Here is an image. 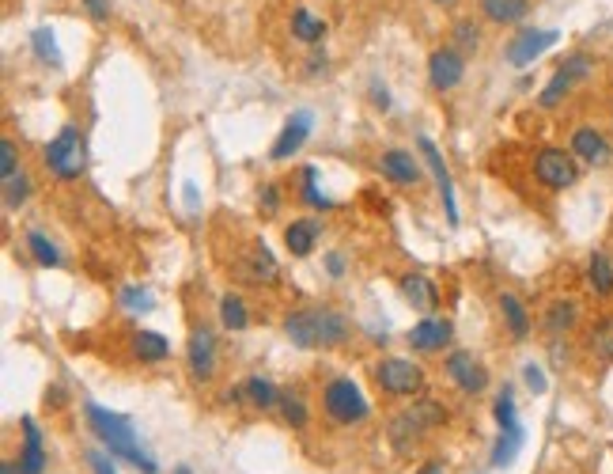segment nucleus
Here are the masks:
<instances>
[{
  "mask_svg": "<svg viewBox=\"0 0 613 474\" xmlns=\"http://www.w3.org/2000/svg\"><path fill=\"white\" fill-rule=\"evenodd\" d=\"M285 243H288V251L296 258H306L315 251V243H318V224L315 220H292L285 228Z\"/></svg>",
  "mask_w": 613,
  "mask_h": 474,
  "instance_id": "22",
  "label": "nucleus"
},
{
  "mask_svg": "<svg viewBox=\"0 0 613 474\" xmlns=\"http://www.w3.org/2000/svg\"><path fill=\"white\" fill-rule=\"evenodd\" d=\"M303 197H306V205H315V209H334V202H329V197L315 186V179H318V171L315 167H303Z\"/></svg>",
  "mask_w": 613,
  "mask_h": 474,
  "instance_id": "38",
  "label": "nucleus"
},
{
  "mask_svg": "<svg viewBox=\"0 0 613 474\" xmlns=\"http://www.w3.org/2000/svg\"><path fill=\"white\" fill-rule=\"evenodd\" d=\"M436 5H447V0H436Z\"/></svg>",
  "mask_w": 613,
  "mask_h": 474,
  "instance_id": "52",
  "label": "nucleus"
},
{
  "mask_svg": "<svg viewBox=\"0 0 613 474\" xmlns=\"http://www.w3.org/2000/svg\"><path fill=\"white\" fill-rule=\"evenodd\" d=\"M587 281H591V289L598 296H609L613 292V262L606 251H595L591 262H587Z\"/></svg>",
  "mask_w": 613,
  "mask_h": 474,
  "instance_id": "27",
  "label": "nucleus"
},
{
  "mask_svg": "<svg viewBox=\"0 0 613 474\" xmlns=\"http://www.w3.org/2000/svg\"><path fill=\"white\" fill-rule=\"evenodd\" d=\"M454 42H458V54H473L477 42H481L473 23H458V27H454Z\"/></svg>",
  "mask_w": 613,
  "mask_h": 474,
  "instance_id": "39",
  "label": "nucleus"
},
{
  "mask_svg": "<svg viewBox=\"0 0 613 474\" xmlns=\"http://www.w3.org/2000/svg\"><path fill=\"white\" fill-rule=\"evenodd\" d=\"M133 353L144 361V364H160L171 357V342L160 334V331H137L133 334Z\"/></svg>",
  "mask_w": 613,
  "mask_h": 474,
  "instance_id": "23",
  "label": "nucleus"
},
{
  "mask_svg": "<svg viewBox=\"0 0 613 474\" xmlns=\"http://www.w3.org/2000/svg\"><path fill=\"white\" fill-rule=\"evenodd\" d=\"M235 273L250 285H276L280 281V266L269 255L265 243H250L246 251L239 255V262H235Z\"/></svg>",
  "mask_w": 613,
  "mask_h": 474,
  "instance_id": "9",
  "label": "nucleus"
},
{
  "mask_svg": "<svg viewBox=\"0 0 613 474\" xmlns=\"http://www.w3.org/2000/svg\"><path fill=\"white\" fill-rule=\"evenodd\" d=\"M318 68H326V54H315V58H311V72H318Z\"/></svg>",
  "mask_w": 613,
  "mask_h": 474,
  "instance_id": "49",
  "label": "nucleus"
},
{
  "mask_svg": "<svg viewBox=\"0 0 613 474\" xmlns=\"http://www.w3.org/2000/svg\"><path fill=\"white\" fill-rule=\"evenodd\" d=\"M576 319H579V304L576 300H553L545 308V319H542V327L549 338H560V334H568L576 327Z\"/></svg>",
  "mask_w": 613,
  "mask_h": 474,
  "instance_id": "21",
  "label": "nucleus"
},
{
  "mask_svg": "<svg viewBox=\"0 0 613 474\" xmlns=\"http://www.w3.org/2000/svg\"><path fill=\"white\" fill-rule=\"evenodd\" d=\"M88 463H91V470H95V474H118V470H114V463H110V456L102 452V448H91V452H88Z\"/></svg>",
  "mask_w": 613,
  "mask_h": 474,
  "instance_id": "43",
  "label": "nucleus"
},
{
  "mask_svg": "<svg viewBox=\"0 0 613 474\" xmlns=\"http://www.w3.org/2000/svg\"><path fill=\"white\" fill-rule=\"evenodd\" d=\"M591 68H595V61L591 58H587V54H572L565 65H560L556 72H553V80L545 84V91L538 95V103L549 111V107H556L560 103V99H565L579 80H587V77H591Z\"/></svg>",
  "mask_w": 613,
  "mask_h": 474,
  "instance_id": "8",
  "label": "nucleus"
},
{
  "mask_svg": "<svg viewBox=\"0 0 613 474\" xmlns=\"http://www.w3.org/2000/svg\"><path fill=\"white\" fill-rule=\"evenodd\" d=\"M443 406L440 403H431V398H421L417 406H409L405 414H398L390 421V444L398 448V452H409L424 433H431L436 426H443Z\"/></svg>",
  "mask_w": 613,
  "mask_h": 474,
  "instance_id": "4",
  "label": "nucleus"
},
{
  "mask_svg": "<svg viewBox=\"0 0 613 474\" xmlns=\"http://www.w3.org/2000/svg\"><path fill=\"white\" fill-rule=\"evenodd\" d=\"M462 77H466V54H458V49H436V54L428 58V80L436 91L458 88Z\"/></svg>",
  "mask_w": 613,
  "mask_h": 474,
  "instance_id": "10",
  "label": "nucleus"
},
{
  "mask_svg": "<svg viewBox=\"0 0 613 474\" xmlns=\"http://www.w3.org/2000/svg\"><path fill=\"white\" fill-rule=\"evenodd\" d=\"M31 197V183H27V174H12V179H5V209L16 213L23 202Z\"/></svg>",
  "mask_w": 613,
  "mask_h": 474,
  "instance_id": "34",
  "label": "nucleus"
},
{
  "mask_svg": "<svg viewBox=\"0 0 613 474\" xmlns=\"http://www.w3.org/2000/svg\"><path fill=\"white\" fill-rule=\"evenodd\" d=\"M19 474H42L46 467V444H42V429L35 417H23V448H19Z\"/></svg>",
  "mask_w": 613,
  "mask_h": 474,
  "instance_id": "15",
  "label": "nucleus"
},
{
  "mask_svg": "<svg viewBox=\"0 0 613 474\" xmlns=\"http://www.w3.org/2000/svg\"><path fill=\"white\" fill-rule=\"evenodd\" d=\"M243 391H246V398H250V403L258 406V410H273V406H280V395H285V391H276L265 376H250V380L243 384Z\"/></svg>",
  "mask_w": 613,
  "mask_h": 474,
  "instance_id": "28",
  "label": "nucleus"
},
{
  "mask_svg": "<svg viewBox=\"0 0 613 474\" xmlns=\"http://www.w3.org/2000/svg\"><path fill=\"white\" fill-rule=\"evenodd\" d=\"M27 251H31V258L38 262V266H61V251L54 247V239L49 236H42V232H27Z\"/></svg>",
  "mask_w": 613,
  "mask_h": 474,
  "instance_id": "30",
  "label": "nucleus"
},
{
  "mask_svg": "<svg viewBox=\"0 0 613 474\" xmlns=\"http://www.w3.org/2000/svg\"><path fill=\"white\" fill-rule=\"evenodd\" d=\"M182 194H186V205H190V209H197V186H190V183H186V190H182Z\"/></svg>",
  "mask_w": 613,
  "mask_h": 474,
  "instance_id": "47",
  "label": "nucleus"
},
{
  "mask_svg": "<svg viewBox=\"0 0 613 474\" xmlns=\"http://www.w3.org/2000/svg\"><path fill=\"white\" fill-rule=\"evenodd\" d=\"M292 35H296L299 42H322V38H326V23H322L318 16H311L306 8H296V12H292Z\"/></svg>",
  "mask_w": 613,
  "mask_h": 474,
  "instance_id": "29",
  "label": "nucleus"
},
{
  "mask_svg": "<svg viewBox=\"0 0 613 474\" xmlns=\"http://www.w3.org/2000/svg\"><path fill=\"white\" fill-rule=\"evenodd\" d=\"M371 99H375V107H382V111H387L390 107V95H387V88H382V84H371Z\"/></svg>",
  "mask_w": 613,
  "mask_h": 474,
  "instance_id": "46",
  "label": "nucleus"
},
{
  "mask_svg": "<svg viewBox=\"0 0 613 474\" xmlns=\"http://www.w3.org/2000/svg\"><path fill=\"white\" fill-rule=\"evenodd\" d=\"M84 414H88L91 433L102 440V448H107L110 456H121L125 463H133V467H137V470H144V474H160V463L144 456V448L137 444V429H133V421L125 417V414H114V410L99 406V403H88V406H84Z\"/></svg>",
  "mask_w": 613,
  "mask_h": 474,
  "instance_id": "1",
  "label": "nucleus"
},
{
  "mask_svg": "<svg viewBox=\"0 0 613 474\" xmlns=\"http://www.w3.org/2000/svg\"><path fill=\"white\" fill-rule=\"evenodd\" d=\"M322 406L326 414L338 421V426H356V421H364L371 414L368 406V398L360 391V384L348 380V376H338V380H329L326 391H322Z\"/></svg>",
  "mask_w": 613,
  "mask_h": 474,
  "instance_id": "5",
  "label": "nucleus"
},
{
  "mask_svg": "<svg viewBox=\"0 0 613 474\" xmlns=\"http://www.w3.org/2000/svg\"><path fill=\"white\" fill-rule=\"evenodd\" d=\"M311 137V114L306 111H296L292 118H288V126L280 130V137H276V144H273V160H288L292 153H299V144Z\"/></svg>",
  "mask_w": 613,
  "mask_h": 474,
  "instance_id": "17",
  "label": "nucleus"
},
{
  "mask_svg": "<svg viewBox=\"0 0 613 474\" xmlns=\"http://www.w3.org/2000/svg\"><path fill=\"white\" fill-rule=\"evenodd\" d=\"M0 474H19V467H16V463H8V459H5V470H0Z\"/></svg>",
  "mask_w": 613,
  "mask_h": 474,
  "instance_id": "50",
  "label": "nucleus"
},
{
  "mask_svg": "<svg viewBox=\"0 0 613 474\" xmlns=\"http://www.w3.org/2000/svg\"><path fill=\"white\" fill-rule=\"evenodd\" d=\"M174 474H193V470L190 467H174Z\"/></svg>",
  "mask_w": 613,
  "mask_h": 474,
  "instance_id": "51",
  "label": "nucleus"
},
{
  "mask_svg": "<svg viewBox=\"0 0 613 474\" xmlns=\"http://www.w3.org/2000/svg\"><path fill=\"white\" fill-rule=\"evenodd\" d=\"M481 12L493 23H519L530 12V0H481Z\"/></svg>",
  "mask_w": 613,
  "mask_h": 474,
  "instance_id": "25",
  "label": "nucleus"
},
{
  "mask_svg": "<svg viewBox=\"0 0 613 474\" xmlns=\"http://www.w3.org/2000/svg\"><path fill=\"white\" fill-rule=\"evenodd\" d=\"M84 8L91 19H107L110 16V0H84Z\"/></svg>",
  "mask_w": 613,
  "mask_h": 474,
  "instance_id": "44",
  "label": "nucleus"
},
{
  "mask_svg": "<svg viewBox=\"0 0 613 474\" xmlns=\"http://www.w3.org/2000/svg\"><path fill=\"white\" fill-rule=\"evenodd\" d=\"M0 174H5V179H12V174H19L16 171V144L5 137L0 141Z\"/></svg>",
  "mask_w": 613,
  "mask_h": 474,
  "instance_id": "41",
  "label": "nucleus"
},
{
  "mask_svg": "<svg viewBox=\"0 0 613 474\" xmlns=\"http://www.w3.org/2000/svg\"><path fill=\"white\" fill-rule=\"evenodd\" d=\"M398 289H401L405 300L413 304V308H421V311H431V308L440 304V289L431 285L424 273H405V278L398 281Z\"/></svg>",
  "mask_w": 613,
  "mask_h": 474,
  "instance_id": "20",
  "label": "nucleus"
},
{
  "mask_svg": "<svg viewBox=\"0 0 613 474\" xmlns=\"http://www.w3.org/2000/svg\"><path fill=\"white\" fill-rule=\"evenodd\" d=\"M587 342H591V353L609 364V361H613V319H598L595 327H591V338H587Z\"/></svg>",
  "mask_w": 613,
  "mask_h": 474,
  "instance_id": "31",
  "label": "nucleus"
},
{
  "mask_svg": "<svg viewBox=\"0 0 613 474\" xmlns=\"http://www.w3.org/2000/svg\"><path fill=\"white\" fill-rule=\"evenodd\" d=\"M258 205H262V213H265V216H273V213L280 209V194H276V186H273V183H265V186H262Z\"/></svg>",
  "mask_w": 613,
  "mask_h": 474,
  "instance_id": "42",
  "label": "nucleus"
},
{
  "mask_svg": "<svg viewBox=\"0 0 613 474\" xmlns=\"http://www.w3.org/2000/svg\"><path fill=\"white\" fill-rule=\"evenodd\" d=\"M417 474H447V470H443V463H424Z\"/></svg>",
  "mask_w": 613,
  "mask_h": 474,
  "instance_id": "48",
  "label": "nucleus"
},
{
  "mask_svg": "<svg viewBox=\"0 0 613 474\" xmlns=\"http://www.w3.org/2000/svg\"><path fill=\"white\" fill-rule=\"evenodd\" d=\"M556 42H560V31H519L507 46V61L515 68H526L530 61H538Z\"/></svg>",
  "mask_w": 613,
  "mask_h": 474,
  "instance_id": "11",
  "label": "nucleus"
},
{
  "mask_svg": "<svg viewBox=\"0 0 613 474\" xmlns=\"http://www.w3.org/2000/svg\"><path fill=\"white\" fill-rule=\"evenodd\" d=\"M220 322H223L227 331H246L250 315H246V304L239 300V296H232V292H227L223 300H220Z\"/></svg>",
  "mask_w": 613,
  "mask_h": 474,
  "instance_id": "32",
  "label": "nucleus"
},
{
  "mask_svg": "<svg viewBox=\"0 0 613 474\" xmlns=\"http://www.w3.org/2000/svg\"><path fill=\"white\" fill-rule=\"evenodd\" d=\"M285 334L299 349H334L348 342V319L334 308H299L285 319Z\"/></svg>",
  "mask_w": 613,
  "mask_h": 474,
  "instance_id": "2",
  "label": "nucleus"
},
{
  "mask_svg": "<svg viewBox=\"0 0 613 474\" xmlns=\"http://www.w3.org/2000/svg\"><path fill=\"white\" fill-rule=\"evenodd\" d=\"M496 426L519 429V410H515V398H511V387H504V395L496 398Z\"/></svg>",
  "mask_w": 613,
  "mask_h": 474,
  "instance_id": "37",
  "label": "nucleus"
},
{
  "mask_svg": "<svg viewBox=\"0 0 613 474\" xmlns=\"http://www.w3.org/2000/svg\"><path fill=\"white\" fill-rule=\"evenodd\" d=\"M379 167H382V174H387L390 183H398V186H417V183H421L417 160L409 156V153H401V148H390V153L379 160Z\"/></svg>",
  "mask_w": 613,
  "mask_h": 474,
  "instance_id": "19",
  "label": "nucleus"
},
{
  "mask_svg": "<svg viewBox=\"0 0 613 474\" xmlns=\"http://www.w3.org/2000/svg\"><path fill=\"white\" fill-rule=\"evenodd\" d=\"M375 384L387 391V395H421L424 391V372L421 364L405 361V357H387L375 364Z\"/></svg>",
  "mask_w": 613,
  "mask_h": 474,
  "instance_id": "6",
  "label": "nucleus"
},
{
  "mask_svg": "<svg viewBox=\"0 0 613 474\" xmlns=\"http://www.w3.org/2000/svg\"><path fill=\"white\" fill-rule=\"evenodd\" d=\"M572 153H576V160H583V163L602 167V163H609V141H606L598 130L583 126V130L572 133Z\"/></svg>",
  "mask_w": 613,
  "mask_h": 474,
  "instance_id": "18",
  "label": "nucleus"
},
{
  "mask_svg": "<svg viewBox=\"0 0 613 474\" xmlns=\"http://www.w3.org/2000/svg\"><path fill=\"white\" fill-rule=\"evenodd\" d=\"M534 174L538 183L549 190H568L579 183V163L576 153H565V148H542L538 160H534Z\"/></svg>",
  "mask_w": 613,
  "mask_h": 474,
  "instance_id": "7",
  "label": "nucleus"
},
{
  "mask_svg": "<svg viewBox=\"0 0 613 474\" xmlns=\"http://www.w3.org/2000/svg\"><path fill=\"white\" fill-rule=\"evenodd\" d=\"M326 266H329V278H341V273H345V258L341 255H326Z\"/></svg>",
  "mask_w": 613,
  "mask_h": 474,
  "instance_id": "45",
  "label": "nucleus"
},
{
  "mask_svg": "<svg viewBox=\"0 0 613 474\" xmlns=\"http://www.w3.org/2000/svg\"><path fill=\"white\" fill-rule=\"evenodd\" d=\"M447 376L462 387L466 395H481L484 387H489V372H484L470 353H462V349L447 357Z\"/></svg>",
  "mask_w": 613,
  "mask_h": 474,
  "instance_id": "14",
  "label": "nucleus"
},
{
  "mask_svg": "<svg viewBox=\"0 0 613 474\" xmlns=\"http://www.w3.org/2000/svg\"><path fill=\"white\" fill-rule=\"evenodd\" d=\"M186 361H190V372L197 380H213V372H216V338H213L209 327H197L190 334Z\"/></svg>",
  "mask_w": 613,
  "mask_h": 474,
  "instance_id": "13",
  "label": "nucleus"
},
{
  "mask_svg": "<svg viewBox=\"0 0 613 474\" xmlns=\"http://www.w3.org/2000/svg\"><path fill=\"white\" fill-rule=\"evenodd\" d=\"M31 46H35V54H38L46 65H61V49H57L54 35H49V27H38V31L31 35Z\"/></svg>",
  "mask_w": 613,
  "mask_h": 474,
  "instance_id": "36",
  "label": "nucleus"
},
{
  "mask_svg": "<svg viewBox=\"0 0 613 474\" xmlns=\"http://www.w3.org/2000/svg\"><path fill=\"white\" fill-rule=\"evenodd\" d=\"M500 311H504V319H507V331H511V338H515V342L530 338V315H526V308H523V300H519V296L504 292V296H500Z\"/></svg>",
  "mask_w": 613,
  "mask_h": 474,
  "instance_id": "24",
  "label": "nucleus"
},
{
  "mask_svg": "<svg viewBox=\"0 0 613 474\" xmlns=\"http://www.w3.org/2000/svg\"><path fill=\"white\" fill-rule=\"evenodd\" d=\"M280 414H285V421H288L292 429H303V426H306V417H311V414H306V403H303L296 391H285V395H280Z\"/></svg>",
  "mask_w": 613,
  "mask_h": 474,
  "instance_id": "33",
  "label": "nucleus"
},
{
  "mask_svg": "<svg viewBox=\"0 0 613 474\" xmlns=\"http://www.w3.org/2000/svg\"><path fill=\"white\" fill-rule=\"evenodd\" d=\"M451 322L447 319H421L413 331H409V345L417 349V353H436L451 342Z\"/></svg>",
  "mask_w": 613,
  "mask_h": 474,
  "instance_id": "16",
  "label": "nucleus"
},
{
  "mask_svg": "<svg viewBox=\"0 0 613 474\" xmlns=\"http://www.w3.org/2000/svg\"><path fill=\"white\" fill-rule=\"evenodd\" d=\"M523 440H526L523 426H519V429H500V437H496V444H493V467H511V463H515Z\"/></svg>",
  "mask_w": 613,
  "mask_h": 474,
  "instance_id": "26",
  "label": "nucleus"
},
{
  "mask_svg": "<svg viewBox=\"0 0 613 474\" xmlns=\"http://www.w3.org/2000/svg\"><path fill=\"white\" fill-rule=\"evenodd\" d=\"M118 304L125 308V311H151L156 304H151V292L144 289V285H125L121 292H118Z\"/></svg>",
  "mask_w": 613,
  "mask_h": 474,
  "instance_id": "35",
  "label": "nucleus"
},
{
  "mask_svg": "<svg viewBox=\"0 0 613 474\" xmlns=\"http://www.w3.org/2000/svg\"><path fill=\"white\" fill-rule=\"evenodd\" d=\"M46 167L57 174V179L72 183L88 171V141L76 126H65L54 141L46 144Z\"/></svg>",
  "mask_w": 613,
  "mask_h": 474,
  "instance_id": "3",
  "label": "nucleus"
},
{
  "mask_svg": "<svg viewBox=\"0 0 613 474\" xmlns=\"http://www.w3.org/2000/svg\"><path fill=\"white\" fill-rule=\"evenodd\" d=\"M523 380H526V387H530L534 395H545V387H549V380H545V372H542L538 364H534V361H530V364L523 368Z\"/></svg>",
  "mask_w": 613,
  "mask_h": 474,
  "instance_id": "40",
  "label": "nucleus"
},
{
  "mask_svg": "<svg viewBox=\"0 0 613 474\" xmlns=\"http://www.w3.org/2000/svg\"><path fill=\"white\" fill-rule=\"evenodd\" d=\"M417 148L424 153V163L431 167V174H436V186H440V194H443V209H447V220H451V224H458L454 183H451V171H447V163H443V156H440V148L431 144V137H417Z\"/></svg>",
  "mask_w": 613,
  "mask_h": 474,
  "instance_id": "12",
  "label": "nucleus"
}]
</instances>
